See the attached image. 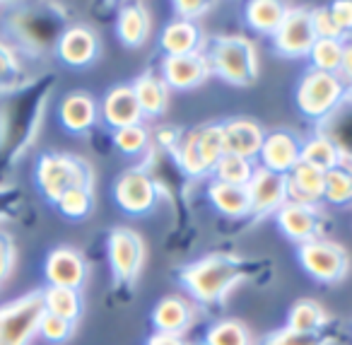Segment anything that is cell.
I'll list each match as a JSON object with an SVG mask.
<instances>
[{"instance_id": "1", "label": "cell", "mask_w": 352, "mask_h": 345, "mask_svg": "<svg viewBox=\"0 0 352 345\" xmlns=\"http://www.w3.org/2000/svg\"><path fill=\"white\" fill-rule=\"evenodd\" d=\"M254 271V261L236 253H208L176 271V280L196 304L220 306Z\"/></svg>"}, {"instance_id": "2", "label": "cell", "mask_w": 352, "mask_h": 345, "mask_svg": "<svg viewBox=\"0 0 352 345\" xmlns=\"http://www.w3.org/2000/svg\"><path fill=\"white\" fill-rule=\"evenodd\" d=\"M94 167L85 157L73 152L49 150L41 152L34 167V184L44 200L56 205L60 196H65L73 189H94Z\"/></svg>"}, {"instance_id": "3", "label": "cell", "mask_w": 352, "mask_h": 345, "mask_svg": "<svg viewBox=\"0 0 352 345\" xmlns=\"http://www.w3.org/2000/svg\"><path fill=\"white\" fill-rule=\"evenodd\" d=\"M212 75L234 87H249L258 78L256 44L244 34H220L206 49Z\"/></svg>"}, {"instance_id": "4", "label": "cell", "mask_w": 352, "mask_h": 345, "mask_svg": "<svg viewBox=\"0 0 352 345\" xmlns=\"http://www.w3.org/2000/svg\"><path fill=\"white\" fill-rule=\"evenodd\" d=\"M350 92V85L336 73L307 68L294 87V104L299 114L309 121H326L342 104Z\"/></svg>"}, {"instance_id": "5", "label": "cell", "mask_w": 352, "mask_h": 345, "mask_svg": "<svg viewBox=\"0 0 352 345\" xmlns=\"http://www.w3.org/2000/svg\"><path fill=\"white\" fill-rule=\"evenodd\" d=\"M44 314V287L0 304V345H32Z\"/></svg>"}, {"instance_id": "6", "label": "cell", "mask_w": 352, "mask_h": 345, "mask_svg": "<svg viewBox=\"0 0 352 345\" xmlns=\"http://www.w3.org/2000/svg\"><path fill=\"white\" fill-rule=\"evenodd\" d=\"M297 263L318 285H338L350 275L352 258L342 244L333 239H314V242L294 247Z\"/></svg>"}, {"instance_id": "7", "label": "cell", "mask_w": 352, "mask_h": 345, "mask_svg": "<svg viewBox=\"0 0 352 345\" xmlns=\"http://www.w3.org/2000/svg\"><path fill=\"white\" fill-rule=\"evenodd\" d=\"M107 258L116 287H133L145 266V242L133 227H113L107 237Z\"/></svg>"}, {"instance_id": "8", "label": "cell", "mask_w": 352, "mask_h": 345, "mask_svg": "<svg viewBox=\"0 0 352 345\" xmlns=\"http://www.w3.org/2000/svg\"><path fill=\"white\" fill-rule=\"evenodd\" d=\"M113 200L131 218H145L157 205V184L145 167H131L113 179Z\"/></svg>"}, {"instance_id": "9", "label": "cell", "mask_w": 352, "mask_h": 345, "mask_svg": "<svg viewBox=\"0 0 352 345\" xmlns=\"http://www.w3.org/2000/svg\"><path fill=\"white\" fill-rule=\"evenodd\" d=\"M316 30H314L311 10L307 8H289L280 30L273 34V49L278 56L289 61L309 59L314 44H316Z\"/></svg>"}, {"instance_id": "10", "label": "cell", "mask_w": 352, "mask_h": 345, "mask_svg": "<svg viewBox=\"0 0 352 345\" xmlns=\"http://www.w3.org/2000/svg\"><path fill=\"white\" fill-rule=\"evenodd\" d=\"M56 59L70 70H85L92 68L102 56V39L89 25H68L60 32L58 41L54 46Z\"/></svg>"}, {"instance_id": "11", "label": "cell", "mask_w": 352, "mask_h": 345, "mask_svg": "<svg viewBox=\"0 0 352 345\" xmlns=\"http://www.w3.org/2000/svg\"><path fill=\"white\" fill-rule=\"evenodd\" d=\"M273 218L283 237L289 239L294 247L321 239L323 227H326V215H323L321 205H302L287 200Z\"/></svg>"}, {"instance_id": "12", "label": "cell", "mask_w": 352, "mask_h": 345, "mask_svg": "<svg viewBox=\"0 0 352 345\" xmlns=\"http://www.w3.org/2000/svg\"><path fill=\"white\" fill-rule=\"evenodd\" d=\"M89 275V263L85 253L75 247H56L44 261V278L51 287H70L82 290Z\"/></svg>"}, {"instance_id": "13", "label": "cell", "mask_w": 352, "mask_h": 345, "mask_svg": "<svg viewBox=\"0 0 352 345\" xmlns=\"http://www.w3.org/2000/svg\"><path fill=\"white\" fill-rule=\"evenodd\" d=\"M99 121L111 133L145 123V116H142V109L138 104L135 90H133L131 83H118L107 90V94L99 102Z\"/></svg>"}, {"instance_id": "14", "label": "cell", "mask_w": 352, "mask_h": 345, "mask_svg": "<svg viewBox=\"0 0 352 345\" xmlns=\"http://www.w3.org/2000/svg\"><path fill=\"white\" fill-rule=\"evenodd\" d=\"M160 75L171 92H188L208 83L212 75V68L208 63L206 51L191 56H164L160 61Z\"/></svg>"}, {"instance_id": "15", "label": "cell", "mask_w": 352, "mask_h": 345, "mask_svg": "<svg viewBox=\"0 0 352 345\" xmlns=\"http://www.w3.org/2000/svg\"><path fill=\"white\" fill-rule=\"evenodd\" d=\"M302 138L287 128L268 131L258 155V167L273 171V174L287 176L302 162Z\"/></svg>"}, {"instance_id": "16", "label": "cell", "mask_w": 352, "mask_h": 345, "mask_svg": "<svg viewBox=\"0 0 352 345\" xmlns=\"http://www.w3.org/2000/svg\"><path fill=\"white\" fill-rule=\"evenodd\" d=\"M152 328L155 333H166L184 338L191 331L198 319V304L191 297L184 295H166L152 309Z\"/></svg>"}, {"instance_id": "17", "label": "cell", "mask_w": 352, "mask_h": 345, "mask_svg": "<svg viewBox=\"0 0 352 345\" xmlns=\"http://www.w3.org/2000/svg\"><path fill=\"white\" fill-rule=\"evenodd\" d=\"M251 196V218L265 220L275 215L287 203V176L256 167L254 179L249 181Z\"/></svg>"}, {"instance_id": "18", "label": "cell", "mask_w": 352, "mask_h": 345, "mask_svg": "<svg viewBox=\"0 0 352 345\" xmlns=\"http://www.w3.org/2000/svg\"><path fill=\"white\" fill-rule=\"evenodd\" d=\"M222 138H225V155H236L256 162L265 140V128L249 116H234L220 121Z\"/></svg>"}, {"instance_id": "19", "label": "cell", "mask_w": 352, "mask_h": 345, "mask_svg": "<svg viewBox=\"0 0 352 345\" xmlns=\"http://www.w3.org/2000/svg\"><path fill=\"white\" fill-rule=\"evenodd\" d=\"M58 121L70 136H89L99 126V104L89 92L75 90L68 92L58 104Z\"/></svg>"}, {"instance_id": "20", "label": "cell", "mask_w": 352, "mask_h": 345, "mask_svg": "<svg viewBox=\"0 0 352 345\" xmlns=\"http://www.w3.org/2000/svg\"><path fill=\"white\" fill-rule=\"evenodd\" d=\"M203 46H206V36H203V30L196 22L174 17L160 32V49L164 56L203 54Z\"/></svg>"}, {"instance_id": "21", "label": "cell", "mask_w": 352, "mask_h": 345, "mask_svg": "<svg viewBox=\"0 0 352 345\" xmlns=\"http://www.w3.org/2000/svg\"><path fill=\"white\" fill-rule=\"evenodd\" d=\"M152 34V12L145 3H128L118 8L116 36L126 49H140Z\"/></svg>"}, {"instance_id": "22", "label": "cell", "mask_w": 352, "mask_h": 345, "mask_svg": "<svg viewBox=\"0 0 352 345\" xmlns=\"http://www.w3.org/2000/svg\"><path fill=\"white\" fill-rule=\"evenodd\" d=\"M326 189V171L299 162L287 174V200L302 205H321Z\"/></svg>"}, {"instance_id": "23", "label": "cell", "mask_w": 352, "mask_h": 345, "mask_svg": "<svg viewBox=\"0 0 352 345\" xmlns=\"http://www.w3.org/2000/svg\"><path fill=\"white\" fill-rule=\"evenodd\" d=\"M133 90H135L138 104L142 109V116L145 118H160L166 114L169 109V99H171V90L169 85L162 80L160 73L155 70H145L133 80Z\"/></svg>"}, {"instance_id": "24", "label": "cell", "mask_w": 352, "mask_h": 345, "mask_svg": "<svg viewBox=\"0 0 352 345\" xmlns=\"http://www.w3.org/2000/svg\"><path fill=\"white\" fill-rule=\"evenodd\" d=\"M206 194L212 208L225 215V218H232V220L251 218L249 186H232V184H222V181L210 179Z\"/></svg>"}, {"instance_id": "25", "label": "cell", "mask_w": 352, "mask_h": 345, "mask_svg": "<svg viewBox=\"0 0 352 345\" xmlns=\"http://www.w3.org/2000/svg\"><path fill=\"white\" fill-rule=\"evenodd\" d=\"M171 157L179 165V169L184 171L191 179H206V176H212V167L208 165L206 155L201 150V143H198V131L191 128V131H182V138L171 150Z\"/></svg>"}, {"instance_id": "26", "label": "cell", "mask_w": 352, "mask_h": 345, "mask_svg": "<svg viewBox=\"0 0 352 345\" xmlns=\"http://www.w3.org/2000/svg\"><path fill=\"white\" fill-rule=\"evenodd\" d=\"M287 10L289 6H285L280 0H251L244 6V22L256 34L273 36L283 25Z\"/></svg>"}, {"instance_id": "27", "label": "cell", "mask_w": 352, "mask_h": 345, "mask_svg": "<svg viewBox=\"0 0 352 345\" xmlns=\"http://www.w3.org/2000/svg\"><path fill=\"white\" fill-rule=\"evenodd\" d=\"M340 152L342 147L338 145L333 138L323 136V133H316V136L307 138L302 143V162L304 165H311L321 171H331L338 169L340 165Z\"/></svg>"}, {"instance_id": "28", "label": "cell", "mask_w": 352, "mask_h": 345, "mask_svg": "<svg viewBox=\"0 0 352 345\" xmlns=\"http://www.w3.org/2000/svg\"><path fill=\"white\" fill-rule=\"evenodd\" d=\"M331 324V314L318 304L316 300H297L287 311V324L294 331H304V333H321L326 326Z\"/></svg>"}, {"instance_id": "29", "label": "cell", "mask_w": 352, "mask_h": 345, "mask_svg": "<svg viewBox=\"0 0 352 345\" xmlns=\"http://www.w3.org/2000/svg\"><path fill=\"white\" fill-rule=\"evenodd\" d=\"M44 304L49 314H56L60 319H68L78 324L82 319V295L80 290H70V287H44Z\"/></svg>"}, {"instance_id": "30", "label": "cell", "mask_w": 352, "mask_h": 345, "mask_svg": "<svg viewBox=\"0 0 352 345\" xmlns=\"http://www.w3.org/2000/svg\"><path fill=\"white\" fill-rule=\"evenodd\" d=\"M206 345H256L254 333L241 319H220L212 321L206 331Z\"/></svg>"}, {"instance_id": "31", "label": "cell", "mask_w": 352, "mask_h": 345, "mask_svg": "<svg viewBox=\"0 0 352 345\" xmlns=\"http://www.w3.org/2000/svg\"><path fill=\"white\" fill-rule=\"evenodd\" d=\"M256 162L244 160V157L236 155H222V160L215 165L212 169V179L222 181V184H232V186H249V181L254 179L256 171Z\"/></svg>"}, {"instance_id": "32", "label": "cell", "mask_w": 352, "mask_h": 345, "mask_svg": "<svg viewBox=\"0 0 352 345\" xmlns=\"http://www.w3.org/2000/svg\"><path fill=\"white\" fill-rule=\"evenodd\" d=\"M111 140L118 152H123V155H128V157H140L150 150L152 131L145 126V123H138V126H128V128H121V131H113Z\"/></svg>"}, {"instance_id": "33", "label": "cell", "mask_w": 352, "mask_h": 345, "mask_svg": "<svg viewBox=\"0 0 352 345\" xmlns=\"http://www.w3.org/2000/svg\"><path fill=\"white\" fill-rule=\"evenodd\" d=\"M342 46L345 41H333V39H316L309 61H311L314 70H323V73H340L342 63Z\"/></svg>"}, {"instance_id": "34", "label": "cell", "mask_w": 352, "mask_h": 345, "mask_svg": "<svg viewBox=\"0 0 352 345\" xmlns=\"http://www.w3.org/2000/svg\"><path fill=\"white\" fill-rule=\"evenodd\" d=\"M22 59L12 44L0 39V92H12L20 87Z\"/></svg>"}, {"instance_id": "35", "label": "cell", "mask_w": 352, "mask_h": 345, "mask_svg": "<svg viewBox=\"0 0 352 345\" xmlns=\"http://www.w3.org/2000/svg\"><path fill=\"white\" fill-rule=\"evenodd\" d=\"M323 203L345 208L352 205V174L345 169L326 171V189H323Z\"/></svg>"}, {"instance_id": "36", "label": "cell", "mask_w": 352, "mask_h": 345, "mask_svg": "<svg viewBox=\"0 0 352 345\" xmlns=\"http://www.w3.org/2000/svg\"><path fill=\"white\" fill-rule=\"evenodd\" d=\"M63 218L68 220H85L89 218V213L94 210V189H73L65 196H60V200L56 203Z\"/></svg>"}, {"instance_id": "37", "label": "cell", "mask_w": 352, "mask_h": 345, "mask_svg": "<svg viewBox=\"0 0 352 345\" xmlns=\"http://www.w3.org/2000/svg\"><path fill=\"white\" fill-rule=\"evenodd\" d=\"M263 345H333V338L323 333H304V331L283 326V328H275L273 333L265 335Z\"/></svg>"}, {"instance_id": "38", "label": "cell", "mask_w": 352, "mask_h": 345, "mask_svg": "<svg viewBox=\"0 0 352 345\" xmlns=\"http://www.w3.org/2000/svg\"><path fill=\"white\" fill-rule=\"evenodd\" d=\"M75 331H78V324H73V321L60 319V316L49 314V311H46V314L41 316L39 335L49 345H63V343H68V340L75 335Z\"/></svg>"}, {"instance_id": "39", "label": "cell", "mask_w": 352, "mask_h": 345, "mask_svg": "<svg viewBox=\"0 0 352 345\" xmlns=\"http://www.w3.org/2000/svg\"><path fill=\"white\" fill-rule=\"evenodd\" d=\"M198 143H201V150L206 155L208 165L215 169V165L225 155V138H222V126L220 123H206V126H198Z\"/></svg>"}, {"instance_id": "40", "label": "cell", "mask_w": 352, "mask_h": 345, "mask_svg": "<svg viewBox=\"0 0 352 345\" xmlns=\"http://www.w3.org/2000/svg\"><path fill=\"white\" fill-rule=\"evenodd\" d=\"M311 20H314V30H316L318 39L347 41L345 34L340 32V27L336 25V20H333L328 8H316V10H311Z\"/></svg>"}, {"instance_id": "41", "label": "cell", "mask_w": 352, "mask_h": 345, "mask_svg": "<svg viewBox=\"0 0 352 345\" xmlns=\"http://www.w3.org/2000/svg\"><path fill=\"white\" fill-rule=\"evenodd\" d=\"M15 263H17L15 239H12L8 232H3V229H0V287L6 285L8 278L12 275V271H15Z\"/></svg>"}, {"instance_id": "42", "label": "cell", "mask_w": 352, "mask_h": 345, "mask_svg": "<svg viewBox=\"0 0 352 345\" xmlns=\"http://www.w3.org/2000/svg\"><path fill=\"white\" fill-rule=\"evenodd\" d=\"M171 8H174V15L179 20L196 22L212 10V3H208V0H176V3H171Z\"/></svg>"}, {"instance_id": "43", "label": "cell", "mask_w": 352, "mask_h": 345, "mask_svg": "<svg viewBox=\"0 0 352 345\" xmlns=\"http://www.w3.org/2000/svg\"><path fill=\"white\" fill-rule=\"evenodd\" d=\"M328 10H331L336 25L340 27V32L345 34V39H350L352 36V0H336V3L328 6Z\"/></svg>"}, {"instance_id": "44", "label": "cell", "mask_w": 352, "mask_h": 345, "mask_svg": "<svg viewBox=\"0 0 352 345\" xmlns=\"http://www.w3.org/2000/svg\"><path fill=\"white\" fill-rule=\"evenodd\" d=\"M338 75L352 87V41H345V46H342V63Z\"/></svg>"}, {"instance_id": "45", "label": "cell", "mask_w": 352, "mask_h": 345, "mask_svg": "<svg viewBox=\"0 0 352 345\" xmlns=\"http://www.w3.org/2000/svg\"><path fill=\"white\" fill-rule=\"evenodd\" d=\"M145 345H188L184 338H176V335H166V333H152L147 338Z\"/></svg>"}, {"instance_id": "46", "label": "cell", "mask_w": 352, "mask_h": 345, "mask_svg": "<svg viewBox=\"0 0 352 345\" xmlns=\"http://www.w3.org/2000/svg\"><path fill=\"white\" fill-rule=\"evenodd\" d=\"M198 345H206V343H198Z\"/></svg>"}, {"instance_id": "47", "label": "cell", "mask_w": 352, "mask_h": 345, "mask_svg": "<svg viewBox=\"0 0 352 345\" xmlns=\"http://www.w3.org/2000/svg\"><path fill=\"white\" fill-rule=\"evenodd\" d=\"M350 90H352V87H350Z\"/></svg>"}]
</instances>
